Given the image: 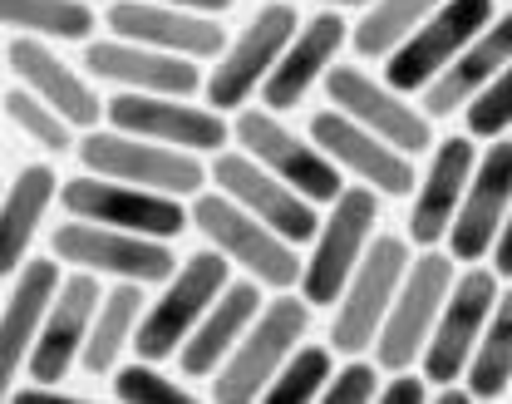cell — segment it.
<instances>
[{
  "label": "cell",
  "mask_w": 512,
  "mask_h": 404,
  "mask_svg": "<svg viewBox=\"0 0 512 404\" xmlns=\"http://www.w3.org/2000/svg\"><path fill=\"white\" fill-rule=\"evenodd\" d=\"M60 193V173L50 163H25L5 188H0V281L15 276L20 262L30 257L40 222L50 217Z\"/></svg>",
  "instance_id": "83f0119b"
},
{
  "label": "cell",
  "mask_w": 512,
  "mask_h": 404,
  "mask_svg": "<svg viewBox=\"0 0 512 404\" xmlns=\"http://www.w3.org/2000/svg\"><path fill=\"white\" fill-rule=\"evenodd\" d=\"M508 129H512V60L463 104V134H473L478 143L503 138Z\"/></svg>",
  "instance_id": "d590c367"
},
{
  "label": "cell",
  "mask_w": 512,
  "mask_h": 404,
  "mask_svg": "<svg viewBox=\"0 0 512 404\" xmlns=\"http://www.w3.org/2000/svg\"><path fill=\"white\" fill-rule=\"evenodd\" d=\"M55 202L64 207V217L143 232V237H158V242H173V237L188 232L183 198H168V193H153V188H133V183H119V178H99V173L64 178Z\"/></svg>",
  "instance_id": "4fadbf2b"
},
{
  "label": "cell",
  "mask_w": 512,
  "mask_h": 404,
  "mask_svg": "<svg viewBox=\"0 0 512 404\" xmlns=\"http://www.w3.org/2000/svg\"><path fill=\"white\" fill-rule=\"evenodd\" d=\"M296 25H301V15H296L291 0H266L252 20L217 50L212 74L202 79L207 104H212L217 114H237L242 104H252L256 89H261L266 74H271V65L281 60L286 40L296 35Z\"/></svg>",
  "instance_id": "ba28073f"
},
{
  "label": "cell",
  "mask_w": 512,
  "mask_h": 404,
  "mask_svg": "<svg viewBox=\"0 0 512 404\" xmlns=\"http://www.w3.org/2000/svg\"><path fill=\"white\" fill-rule=\"evenodd\" d=\"M493 15H498L493 0H439V5L380 60V69H384L380 79L389 89H399V94L414 99Z\"/></svg>",
  "instance_id": "7c38bea8"
},
{
  "label": "cell",
  "mask_w": 512,
  "mask_h": 404,
  "mask_svg": "<svg viewBox=\"0 0 512 404\" xmlns=\"http://www.w3.org/2000/svg\"><path fill=\"white\" fill-rule=\"evenodd\" d=\"M0 188H5V183H0Z\"/></svg>",
  "instance_id": "ee69618b"
},
{
  "label": "cell",
  "mask_w": 512,
  "mask_h": 404,
  "mask_svg": "<svg viewBox=\"0 0 512 404\" xmlns=\"http://www.w3.org/2000/svg\"><path fill=\"white\" fill-rule=\"evenodd\" d=\"M306 134H311V143H316L345 178L375 188L380 198H409V193H414V178H419V173H414V158L399 153L394 143L375 138L370 129H360V124L345 119L340 109L311 114Z\"/></svg>",
  "instance_id": "ac0fdd59"
},
{
  "label": "cell",
  "mask_w": 512,
  "mask_h": 404,
  "mask_svg": "<svg viewBox=\"0 0 512 404\" xmlns=\"http://www.w3.org/2000/svg\"><path fill=\"white\" fill-rule=\"evenodd\" d=\"M325 99L330 109H340L345 119H355L360 129H370L375 138L394 143L399 153L419 158L434 148V119L399 89H389L384 79H375L365 65H335L325 69Z\"/></svg>",
  "instance_id": "8fae6325"
},
{
  "label": "cell",
  "mask_w": 512,
  "mask_h": 404,
  "mask_svg": "<svg viewBox=\"0 0 512 404\" xmlns=\"http://www.w3.org/2000/svg\"><path fill=\"white\" fill-rule=\"evenodd\" d=\"M0 99H5V40H0Z\"/></svg>",
  "instance_id": "b9f144b4"
},
{
  "label": "cell",
  "mask_w": 512,
  "mask_h": 404,
  "mask_svg": "<svg viewBox=\"0 0 512 404\" xmlns=\"http://www.w3.org/2000/svg\"><path fill=\"white\" fill-rule=\"evenodd\" d=\"M330 370H335V350H330V345H306V340H301V345L281 360V370L266 380L261 400L266 404H311V400H320Z\"/></svg>",
  "instance_id": "d6a6232c"
},
{
  "label": "cell",
  "mask_w": 512,
  "mask_h": 404,
  "mask_svg": "<svg viewBox=\"0 0 512 404\" xmlns=\"http://www.w3.org/2000/svg\"><path fill=\"white\" fill-rule=\"evenodd\" d=\"M232 138H237V148L256 158L266 173H276L281 183H291L301 198H311L316 207L325 202H335V193L345 188V173L320 153L311 134H296L281 114H271V109H261V104H242L237 109V124H232Z\"/></svg>",
  "instance_id": "30bf717a"
},
{
  "label": "cell",
  "mask_w": 512,
  "mask_h": 404,
  "mask_svg": "<svg viewBox=\"0 0 512 404\" xmlns=\"http://www.w3.org/2000/svg\"><path fill=\"white\" fill-rule=\"evenodd\" d=\"M74 153H79L84 173L119 178V183L153 188V193H168V198H183V202L207 188V163L197 153L124 134V129H99L94 124V129H84V134L74 138Z\"/></svg>",
  "instance_id": "5b68a950"
},
{
  "label": "cell",
  "mask_w": 512,
  "mask_h": 404,
  "mask_svg": "<svg viewBox=\"0 0 512 404\" xmlns=\"http://www.w3.org/2000/svg\"><path fill=\"white\" fill-rule=\"evenodd\" d=\"M148 286L138 281H114L99 291V306H94V321H89V336L79 350V370L84 375H114V365L133 350V326H138V311H143V296Z\"/></svg>",
  "instance_id": "f1b7e54d"
},
{
  "label": "cell",
  "mask_w": 512,
  "mask_h": 404,
  "mask_svg": "<svg viewBox=\"0 0 512 404\" xmlns=\"http://www.w3.org/2000/svg\"><path fill=\"white\" fill-rule=\"evenodd\" d=\"M114 395L124 404H192V390L178 375H168L163 365L138 360V355H133V365H114Z\"/></svg>",
  "instance_id": "e575fe53"
},
{
  "label": "cell",
  "mask_w": 512,
  "mask_h": 404,
  "mask_svg": "<svg viewBox=\"0 0 512 404\" xmlns=\"http://www.w3.org/2000/svg\"><path fill=\"white\" fill-rule=\"evenodd\" d=\"M99 10L89 0H0V30L35 35V40H60V45H84L94 40Z\"/></svg>",
  "instance_id": "4dcf8cb0"
},
{
  "label": "cell",
  "mask_w": 512,
  "mask_h": 404,
  "mask_svg": "<svg viewBox=\"0 0 512 404\" xmlns=\"http://www.w3.org/2000/svg\"><path fill=\"white\" fill-rule=\"evenodd\" d=\"M266 301V286H256L252 276L242 281H227L217 291V301L202 311V321L188 331V340L178 345V375L183 380H212V370L232 355V345L242 340V331L252 326V316Z\"/></svg>",
  "instance_id": "4316f807"
},
{
  "label": "cell",
  "mask_w": 512,
  "mask_h": 404,
  "mask_svg": "<svg viewBox=\"0 0 512 404\" xmlns=\"http://www.w3.org/2000/svg\"><path fill=\"white\" fill-rule=\"evenodd\" d=\"M84 74L114 89H133V94H178L192 99L202 89V65L168 55V50H148L133 40H84Z\"/></svg>",
  "instance_id": "603a6c76"
},
{
  "label": "cell",
  "mask_w": 512,
  "mask_h": 404,
  "mask_svg": "<svg viewBox=\"0 0 512 404\" xmlns=\"http://www.w3.org/2000/svg\"><path fill=\"white\" fill-rule=\"evenodd\" d=\"M463 385L473 400H508L512 385V281L498 286V301L488 311V326L463 365Z\"/></svg>",
  "instance_id": "f546056e"
},
{
  "label": "cell",
  "mask_w": 512,
  "mask_h": 404,
  "mask_svg": "<svg viewBox=\"0 0 512 404\" xmlns=\"http://www.w3.org/2000/svg\"><path fill=\"white\" fill-rule=\"evenodd\" d=\"M153 5H178V10H197V15H227L237 0H153Z\"/></svg>",
  "instance_id": "ab89813d"
},
{
  "label": "cell",
  "mask_w": 512,
  "mask_h": 404,
  "mask_svg": "<svg viewBox=\"0 0 512 404\" xmlns=\"http://www.w3.org/2000/svg\"><path fill=\"white\" fill-rule=\"evenodd\" d=\"M473 163H478V138L473 134L434 138L429 163H424V173L414 178V193H409V247H444V232L458 212Z\"/></svg>",
  "instance_id": "7402d4cb"
},
{
  "label": "cell",
  "mask_w": 512,
  "mask_h": 404,
  "mask_svg": "<svg viewBox=\"0 0 512 404\" xmlns=\"http://www.w3.org/2000/svg\"><path fill=\"white\" fill-rule=\"evenodd\" d=\"M207 183H212L217 193H227L237 207H247L256 222H266L271 232H281L286 242H296V247H306V242L316 237V222H320L316 202L301 198V193H296L291 183H281L276 173H266L242 148H217L212 163H207Z\"/></svg>",
  "instance_id": "2e32d148"
},
{
  "label": "cell",
  "mask_w": 512,
  "mask_h": 404,
  "mask_svg": "<svg viewBox=\"0 0 512 404\" xmlns=\"http://www.w3.org/2000/svg\"><path fill=\"white\" fill-rule=\"evenodd\" d=\"M512 60V10H498L453 60H448L424 89H419V109L429 119H453L463 114V104Z\"/></svg>",
  "instance_id": "484cf974"
},
{
  "label": "cell",
  "mask_w": 512,
  "mask_h": 404,
  "mask_svg": "<svg viewBox=\"0 0 512 404\" xmlns=\"http://www.w3.org/2000/svg\"><path fill=\"white\" fill-rule=\"evenodd\" d=\"M508 400H512V385H508Z\"/></svg>",
  "instance_id": "7bdbcfd3"
},
{
  "label": "cell",
  "mask_w": 512,
  "mask_h": 404,
  "mask_svg": "<svg viewBox=\"0 0 512 404\" xmlns=\"http://www.w3.org/2000/svg\"><path fill=\"white\" fill-rule=\"evenodd\" d=\"M380 380H384V370L375 365V355H345V365L330 370L320 400L325 404H375Z\"/></svg>",
  "instance_id": "8d00e7d4"
},
{
  "label": "cell",
  "mask_w": 512,
  "mask_h": 404,
  "mask_svg": "<svg viewBox=\"0 0 512 404\" xmlns=\"http://www.w3.org/2000/svg\"><path fill=\"white\" fill-rule=\"evenodd\" d=\"M188 227H197L207 247H217L232 267H242L266 291H291L301 276V247L271 232L266 222H256L247 207H237L217 188H202L188 198Z\"/></svg>",
  "instance_id": "7a4b0ae2"
},
{
  "label": "cell",
  "mask_w": 512,
  "mask_h": 404,
  "mask_svg": "<svg viewBox=\"0 0 512 404\" xmlns=\"http://www.w3.org/2000/svg\"><path fill=\"white\" fill-rule=\"evenodd\" d=\"M409 237H394V232H375L365 257L355 262L350 281L340 286V296L330 301V350L335 355H370L375 345V331H380L384 311L409 271Z\"/></svg>",
  "instance_id": "8992f818"
},
{
  "label": "cell",
  "mask_w": 512,
  "mask_h": 404,
  "mask_svg": "<svg viewBox=\"0 0 512 404\" xmlns=\"http://www.w3.org/2000/svg\"><path fill=\"white\" fill-rule=\"evenodd\" d=\"M488 262H493V271L503 281H512V202H508V217H503L498 237H493V247H488Z\"/></svg>",
  "instance_id": "f35d334b"
},
{
  "label": "cell",
  "mask_w": 512,
  "mask_h": 404,
  "mask_svg": "<svg viewBox=\"0 0 512 404\" xmlns=\"http://www.w3.org/2000/svg\"><path fill=\"white\" fill-rule=\"evenodd\" d=\"M453 271H458V262L448 252H439V247H419L409 257V271H404L380 331H375V345H370L380 370L419 365V350H424V340H429L434 321H439V306H444L448 286H453Z\"/></svg>",
  "instance_id": "9c48e42d"
},
{
  "label": "cell",
  "mask_w": 512,
  "mask_h": 404,
  "mask_svg": "<svg viewBox=\"0 0 512 404\" xmlns=\"http://www.w3.org/2000/svg\"><path fill=\"white\" fill-rule=\"evenodd\" d=\"M345 45H350V20H345V10H316L311 20H301L296 35L286 40L281 60L271 65V74H266V84L256 89L261 109L291 114L320 79H325V69L340 60Z\"/></svg>",
  "instance_id": "ffe728a7"
},
{
  "label": "cell",
  "mask_w": 512,
  "mask_h": 404,
  "mask_svg": "<svg viewBox=\"0 0 512 404\" xmlns=\"http://www.w3.org/2000/svg\"><path fill=\"white\" fill-rule=\"evenodd\" d=\"M104 124L153 138V143H168V148H183V153H197V158H212L232 138L227 119L212 104H192L178 94H133V89H119L114 99H104Z\"/></svg>",
  "instance_id": "9a60e30c"
},
{
  "label": "cell",
  "mask_w": 512,
  "mask_h": 404,
  "mask_svg": "<svg viewBox=\"0 0 512 404\" xmlns=\"http://www.w3.org/2000/svg\"><path fill=\"white\" fill-rule=\"evenodd\" d=\"M227 281H232V262L217 247H202V252L183 257L173 267V276L158 286V296L143 301L138 326H133V355L153 360V365L173 360L178 345L188 340V331L202 321V311L217 301V291Z\"/></svg>",
  "instance_id": "3957f363"
},
{
  "label": "cell",
  "mask_w": 512,
  "mask_h": 404,
  "mask_svg": "<svg viewBox=\"0 0 512 404\" xmlns=\"http://www.w3.org/2000/svg\"><path fill=\"white\" fill-rule=\"evenodd\" d=\"M330 212L316 222V237H311V252L301 257V276H296V291L306 296V306H330L340 296V286L350 281L355 262L365 257L370 237L380 232V193L365 188V183H345L335 202H325Z\"/></svg>",
  "instance_id": "277c9868"
},
{
  "label": "cell",
  "mask_w": 512,
  "mask_h": 404,
  "mask_svg": "<svg viewBox=\"0 0 512 404\" xmlns=\"http://www.w3.org/2000/svg\"><path fill=\"white\" fill-rule=\"evenodd\" d=\"M429 380H424V370L419 365H404V370H384L380 380V404H429Z\"/></svg>",
  "instance_id": "74e56055"
},
{
  "label": "cell",
  "mask_w": 512,
  "mask_h": 404,
  "mask_svg": "<svg viewBox=\"0 0 512 404\" xmlns=\"http://www.w3.org/2000/svg\"><path fill=\"white\" fill-rule=\"evenodd\" d=\"M60 286V262L55 257H25L15 271L10 296H0V400H10V390L25 375L30 345L40 336L45 306Z\"/></svg>",
  "instance_id": "d4e9b609"
},
{
  "label": "cell",
  "mask_w": 512,
  "mask_h": 404,
  "mask_svg": "<svg viewBox=\"0 0 512 404\" xmlns=\"http://www.w3.org/2000/svg\"><path fill=\"white\" fill-rule=\"evenodd\" d=\"M5 69L15 74V84H25L30 94H40L50 109H60L74 129H94L104 124V99L89 84V74H79L74 65H64L60 50L50 40L35 35H15L5 45Z\"/></svg>",
  "instance_id": "cb8c5ba5"
},
{
  "label": "cell",
  "mask_w": 512,
  "mask_h": 404,
  "mask_svg": "<svg viewBox=\"0 0 512 404\" xmlns=\"http://www.w3.org/2000/svg\"><path fill=\"white\" fill-rule=\"evenodd\" d=\"M291 5H301V0H291ZM306 5H320V10H365L370 0H306Z\"/></svg>",
  "instance_id": "60d3db41"
},
{
  "label": "cell",
  "mask_w": 512,
  "mask_h": 404,
  "mask_svg": "<svg viewBox=\"0 0 512 404\" xmlns=\"http://www.w3.org/2000/svg\"><path fill=\"white\" fill-rule=\"evenodd\" d=\"M512 202V138H488V148L478 153L473 173H468V188L458 198V212L444 232V252L453 262H488V247L508 217Z\"/></svg>",
  "instance_id": "e0dca14e"
},
{
  "label": "cell",
  "mask_w": 512,
  "mask_h": 404,
  "mask_svg": "<svg viewBox=\"0 0 512 404\" xmlns=\"http://www.w3.org/2000/svg\"><path fill=\"white\" fill-rule=\"evenodd\" d=\"M311 331V306L306 296L291 286V291H271L261 301V311L252 316V326L242 331V340L232 345V355L212 370L207 390L217 404H252L261 400L266 380L281 370V360L306 340Z\"/></svg>",
  "instance_id": "6da1fadb"
},
{
  "label": "cell",
  "mask_w": 512,
  "mask_h": 404,
  "mask_svg": "<svg viewBox=\"0 0 512 404\" xmlns=\"http://www.w3.org/2000/svg\"><path fill=\"white\" fill-rule=\"evenodd\" d=\"M109 35L148 45V50H168L183 60H217V50L227 45V30L217 15H197V10H178V5H153V0H114L104 10Z\"/></svg>",
  "instance_id": "44dd1931"
},
{
  "label": "cell",
  "mask_w": 512,
  "mask_h": 404,
  "mask_svg": "<svg viewBox=\"0 0 512 404\" xmlns=\"http://www.w3.org/2000/svg\"><path fill=\"white\" fill-rule=\"evenodd\" d=\"M99 276L94 271H74L60 276L50 306H45V321H40V336L30 345V360H25V380L35 385H64L69 370H79V350L89 336V321H94V306H99Z\"/></svg>",
  "instance_id": "d6986e66"
},
{
  "label": "cell",
  "mask_w": 512,
  "mask_h": 404,
  "mask_svg": "<svg viewBox=\"0 0 512 404\" xmlns=\"http://www.w3.org/2000/svg\"><path fill=\"white\" fill-rule=\"evenodd\" d=\"M439 0H370L360 10V20L350 25V50L360 60H384Z\"/></svg>",
  "instance_id": "1f68e13d"
},
{
  "label": "cell",
  "mask_w": 512,
  "mask_h": 404,
  "mask_svg": "<svg viewBox=\"0 0 512 404\" xmlns=\"http://www.w3.org/2000/svg\"><path fill=\"white\" fill-rule=\"evenodd\" d=\"M498 286L503 276L483 262H468L463 271H453V286H448L444 306H439V321L419 350V370L429 385H448V380H463V365L473 355V345L488 326V311L498 301Z\"/></svg>",
  "instance_id": "5bb4252c"
},
{
  "label": "cell",
  "mask_w": 512,
  "mask_h": 404,
  "mask_svg": "<svg viewBox=\"0 0 512 404\" xmlns=\"http://www.w3.org/2000/svg\"><path fill=\"white\" fill-rule=\"evenodd\" d=\"M50 257L60 267L94 271L99 281L109 276V281H138V286H163L178 267L173 242L104 227V222H84V217H69L50 232Z\"/></svg>",
  "instance_id": "52a82bcc"
},
{
  "label": "cell",
  "mask_w": 512,
  "mask_h": 404,
  "mask_svg": "<svg viewBox=\"0 0 512 404\" xmlns=\"http://www.w3.org/2000/svg\"><path fill=\"white\" fill-rule=\"evenodd\" d=\"M0 119H10L20 134L30 138L35 148H45V153H69V148H74V124L64 119L60 109H50L40 94H30L25 84L5 89V99H0Z\"/></svg>",
  "instance_id": "836d02e7"
}]
</instances>
